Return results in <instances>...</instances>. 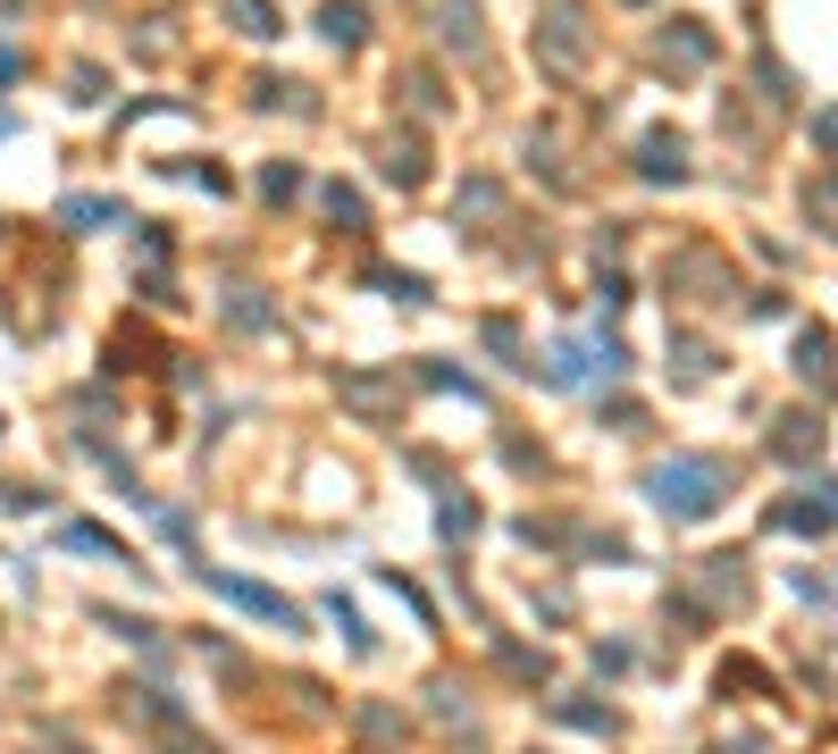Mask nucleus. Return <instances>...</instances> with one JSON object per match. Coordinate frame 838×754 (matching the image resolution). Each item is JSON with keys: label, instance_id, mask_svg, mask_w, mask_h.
<instances>
[{"label": "nucleus", "instance_id": "obj_1", "mask_svg": "<svg viewBox=\"0 0 838 754\" xmlns=\"http://www.w3.org/2000/svg\"><path fill=\"white\" fill-rule=\"evenodd\" d=\"M654 503L679 511V520H705L722 503V470L713 461H671V470H654Z\"/></svg>", "mask_w": 838, "mask_h": 754}, {"label": "nucleus", "instance_id": "obj_2", "mask_svg": "<svg viewBox=\"0 0 838 754\" xmlns=\"http://www.w3.org/2000/svg\"><path fill=\"white\" fill-rule=\"evenodd\" d=\"M209 587H218V595H235L244 612H260V621H277V629H303V612H294L286 595H268V587H252V579H227V570H209Z\"/></svg>", "mask_w": 838, "mask_h": 754}, {"label": "nucleus", "instance_id": "obj_3", "mask_svg": "<svg viewBox=\"0 0 838 754\" xmlns=\"http://www.w3.org/2000/svg\"><path fill=\"white\" fill-rule=\"evenodd\" d=\"M646 176H679V134H646Z\"/></svg>", "mask_w": 838, "mask_h": 754}, {"label": "nucleus", "instance_id": "obj_4", "mask_svg": "<svg viewBox=\"0 0 838 754\" xmlns=\"http://www.w3.org/2000/svg\"><path fill=\"white\" fill-rule=\"evenodd\" d=\"M235 18H244V34H277V9H268V0H227Z\"/></svg>", "mask_w": 838, "mask_h": 754}, {"label": "nucleus", "instance_id": "obj_5", "mask_svg": "<svg viewBox=\"0 0 838 754\" xmlns=\"http://www.w3.org/2000/svg\"><path fill=\"white\" fill-rule=\"evenodd\" d=\"M319 26H327V42H361V9H327Z\"/></svg>", "mask_w": 838, "mask_h": 754}, {"label": "nucleus", "instance_id": "obj_6", "mask_svg": "<svg viewBox=\"0 0 838 754\" xmlns=\"http://www.w3.org/2000/svg\"><path fill=\"white\" fill-rule=\"evenodd\" d=\"M59 546H84V553H117L110 537H101V528H84V520H76V528H59Z\"/></svg>", "mask_w": 838, "mask_h": 754}, {"label": "nucleus", "instance_id": "obj_7", "mask_svg": "<svg viewBox=\"0 0 838 754\" xmlns=\"http://www.w3.org/2000/svg\"><path fill=\"white\" fill-rule=\"evenodd\" d=\"M68 218H76V226H110L117 210H110V202H68Z\"/></svg>", "mask_w": 838, "mask_h": 754}]
</instances>
